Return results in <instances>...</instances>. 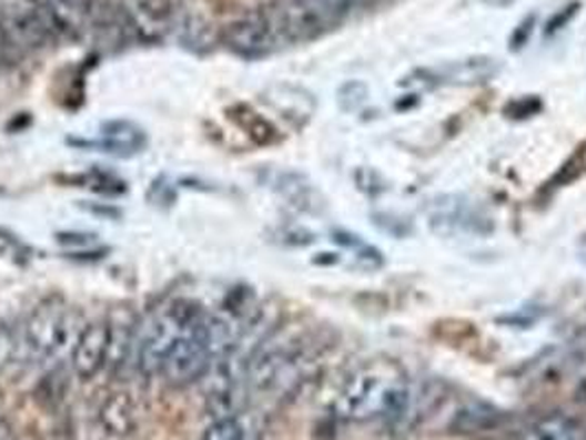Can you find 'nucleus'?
Here are the masks:
<instances>
[{
    "label": "nucleus",
    "mask_w": 586,
    "mask_h": 440,
    "mask_svg": "<svg viewBox=\"0 0 586 440\" xmlns=\"http://www.w3.org/2000/svg\"><path fill=\"white\" fill-rule=\"evenodd\" d=\"M120 9L131 31L148 42L174 33L183 16L181 0H120Z\"/></svg>",
    "instance_id": "obj_9"
},
{
    "label": "nucleus",
    "mask_w": 586,
    "mask_h": 440,
    "mask_svg": "<svg viewBox=\"0 0 586 440\" xmlns=\"http://www.w3.org/2000/svg\"><path fill=\"white\" fill-rule=\"evenodd\" d=\"M82 324L78 315L60 304H47L36 308L22 326V348L42 361H53L67 355L78 335Z\"/></svg>",
    "instance_id": "obj_6"
},
{
    "label": "nucleus",
    "mask_w": 586,
    "mask_h": 440,
    "mask_svg": "<svg viewBox=\"0 0 586 440\" xmlns=\"http://www.w3.org/2000/svg\"><path fill=\"white\" fill-rule=\"evenodd\" d=\"M265 11L283 47L311 42L351 13L342 0H276Z\"/></svg>",
    "instance_id": "obj_5"
},
{
    "label": "nucleus",
    "mask_w": 586,
    "mask_h": 440,
    "mask_svg": "<svg viewBox=\"0 0 586 440\" xmlns=\"http://www.w3.org/2000/svg\"><path fill=\"white\" fill-rule=\"evenodd\" d=\"M304 348L295 339L267 337L247 359V388L265 397H287L302 383Z\"/></svg>",
    "instance_id": "obj_4"
},
{
    "label": "nucleus",
    "mask_w": 586,
    "mask_h": 440,
    "mask_svg": "<svg viewBox=\"0 0 586 440\" xmlns=\"http://www.w3.org/2000/svg\"><path fill=\"white\" fill-rule=\"evenodd\" d=\"M205 313L190 299H174L146 317L135 330L133 361L144 377L161 375V368L179 341Z\"/></svg>",
    "instance_id": "obj_2"
},
{
    "label": "nucleus",
    "mask_w": 586,
    "mask_h": 440,
    "mask_svg": "<svg viewBox=\"0 0 586 440\" xmlns=\"http://www.w3.org/2000/svg\"><path fill=\"white\" fill-rule=\"evenodd\" d=\"M100 423L113 437H131L138 430V410L129 392H113L100 408Z\"/></svg>",
    "instance_id": "obj_14"
},
{
    "label": "nucleus",
    "mask_w": 586,
    "mask_h": 440,
    "mask_svg": "<svg viewBox=\"0 0 586 440\" xmlns=\"http://www.w3.org/2000/svg\"><path fill=\"white\" fill-rule=\"evenodd\" d=\"M203 440H263L259 426L245 415L212 421L203 432Z\"/></svg>",
    "instance_id": "obj_17"
},
{
    "label": "nucleus",
    "mask_w": 586,
    "mask_h": 440,
    "mask_svg": "<svg viewBox=\"0 0 586 440\" xmlns=\"http://www.w3.org/2000/svg\"><path fill=\"white\" fill-rule=\"evenodd\" d=\"M333 410L346 423L404 426L415 410V388L400 361L371 359L346 377Z\"/></svg>",
    "instance_id": "obj_1"
},
{
    "label": "nucleus",
    "mask_w": 586,
    "mask_h": 440,
    "mask_svg": "<svg viewBox=\"0 0 586 440\" xmlns=\"http://www.w3.org/2000/svg\"><path fill=\"white\" fill-rule=\"evenodd\" d=\"M505 421L507 415L496 406L485 401H467L452 415L447 430L452 434H485L503 428Z\"/></svg>",
    "instance_id": "obj_13"
},
{
    "label": "nucleus",
    "mask_w": 586,
    "mask_h": 440,
    "mask_svg": "<svg viewBox=\"0 0 586 440\" xmlns=\"http://www.w3.org/2000/svg\"><path fill=\"white\" fill-rule=\"evenodd\" d=\"M20 348H22V341L13 335L9 326L0 321V370L9 368L16 361Z\"/></svg>",
    "instance_id": "obj_19"
},
{
    "label": "nucleus",
    "mask_w": 586,
    "mask_h": 440,
    "mask_svg": "<svg viewBox=\"0 0 586 440\" xmlns=\"http://www.w3.org/2000/svg\"><path fill=\"white\" fill-rule=\"evenodd\" d=\"M203 317L179 337L161 368V377L174 388H183L203 379L214 361L208 346Z\"/></svg>",
    "instance_id": "obj_7"
},
{
    "label": "nucleus",
    "mask_w": 586,
    "mask_h": 440,
    "mask_svg": "<svg viewBox=\"0 0 586 440\" xmlns=\"http://www.w3.org/2000/svg\"><path fill=\"white\" fill-rule=\"evenodd\" d=\"M485 2H489V4H498V7H503V4H509L512 0H485Z\"/></svg>",
    "instance_id": "obj_24"
},
{
    "label": "nucleus",
    "mask_w": 586,
    "mask_h": 440,
    "mask_svg": "<svg viewBox=\"0 0 586 440\" xmlns=\"http://www.w3.org/2000/svg\"><path fill=\"white\" fill-rule=\"evenodd\" d=\"M368 98V91L362 82H348L340 91V104L344 111H357Z\"/></svg>",
    "instance_id": "obj_20"
},
{
    "label": "nucleus",
    "mask_w": 586,
    "mask_h": 440,
    "mask_svg": "<svg viewBox=\"0 0 586 440\" xmlns=\"http://www.w3.org/2000/svg\"><path fill=\"white\" fill-rule=\"evenodd\" d=\"M578 256H580V260L586 265V236L580 241V245H578Z\"/></svg>",
    "instance_id": "obj_23"
},
{
    "label": "nucleus",
    "mask_w": 586,
    "mask_h": 440,
    "mask_svg": "<svg viewBox=\"0 0 586 440\" xmlns=\"http://www.w3.org/2000/svg\"><path fill=\"white\" fill-rule=\"evenodd\" d=\"M521 440H586V426L567 415H545L525 426Z\"/></svg>",
    "instance_id": "obj_15"
},
{
    "label": "nucleus",
    "mask_w": 586,
    "mask_h": 440,
    "mask_svg": "<svg viewBox=\"0 0 586 440\" xmlns=\"http://www.w3.org/2000/svg\"><path fill=\"white\" fill-rule=\"evenodd\" d=\"M534 22H536V18L529 16V18H525V20L516 27V31H514V35H512V51H516V49H521V47L527 44L529 33H532V29H534Z\"/></svg>",
    "instance_id": "obj_22"
},
{
    "label": "nucleus",
    "mask_w": 586,
    "mask_h": 440,
    "mask_svg": "<svg viewBox=\"0 0 586 440\" xmlns=\"http://www.w3.org/2000/svg\"><path fill=\"white\" fill-rule=\"evenodd\" d=\"M51 42H78L111 31L124 16L104 0H29Z\"/></svg>",
    "instance_id": "obj_3"
},
{
    "label": "nucleus",
    "mask_w": 586,
    "mask_h": 440,
    "mask_svg": "<svg viewBox=\"0 0 586 440\" xmlns=\"http://www.w3.org/2000/svg\"><path fill=\"white\" fill-rule=\"evenodd\" d=\"M578 7H580L578 2L563 7V9L549 20V24H547V33H556V31H560L563 27H567V22L578 13Z\"/></svg>",
    "instance_id": "obj_21"
},
{
    "label": "nucleus",
    "mask_w": 586,
    "mask_h": 440,
    "mask_svg": "<svg viewBox=\"0 0 586 440\" xmlns=\"http://www.w3.org/2000/svg\"><path fill=\"white\" fill-rule=\"evenodd\" d=\"M223 44L234 55L245 58V60L265 58V55H270L283 47L265 9L252 11L239 20H234L223 31Z\"/></svg>",
    "instance_id": "obj_8"
},
{
    "label": "nucleus",
    "mask_w": 586,
    "mask_h": 440,
    "mask_svg": "<svg viewBox=\"0 0 586 440\" xmlns=\"http://www.w3.org/2000/svg\"><path fill=\"white\" fill-rule=\"evenodd\" d=\"M431 225L441 236L454 234H487L492 232V221L472 207L465 198H441L431 209Z\"/></svg>",
    "instance_id": "obj_11"
},
{
    "label": "nucleus",
    "mask_w": 586,
    "mask_h": 440,
    "mask_svg": "<svg viewBox=\"0 0 586 440\" xmlns=\"http://www.w3.org/2000/svg\"><path fill=\"white\" fill-rule=\"evenodd\" d=\"M234 113H236V115H232V117L239 122V126H241V129H243V131H245L256 144L267 146V144H274V142L279 140L276 129H274L263 115L254 113L250 106H236Z\"/></svg>",
    "instance_id": "obj_18"
},
{
    "label": "nucleus",
    "mask_w": 586,
    "mask_h": 440,
    "mask_svg": "<svg viewBox=\"0 0 586 440\" xmlns=\"http://www.w3.org/2000/svg\"><path fill=\"white\" fill-rule=\"evenodd\" d=\"M102 140L104 146L118 154H135L146 146V133L138 124L127 120L107 122L102 126Z\"/></svg>",
    "instance_id": "obj_16"
},
{
    "label": "nucleus",
    "mask_w": 586,
    "mask_h": 440,
    "mask_svg": "<svg viewBox=\"0 0 586 440\" xmlns=\"http://www.w3.org/2000/svg\"><path fill=\"white\" fill-rule=\"evenodd\" d=\"M498 73V64L492 58H467L461 62H449L440 69L426 73L431 84H452V86H474L489 82Z\"/></svg>",
    "instance_id": "obj_12"
},
{
    "label": "nucleus",
    "mask_w": 586,
    "mask_h": 440,
    "mask_svg": "<svg viewBox=\"0 0 586 440\" xmlns=\"http://www.w3.org/2000/svg\"><path fill=\"white\" fill-rule=\"evenodd\" d=\"M111 355V324L91 321L84 324L73 348H71V368L82 381L95 379L107 366Z\"/></svg>",
    "instance_id": "obj_10"
}]
</instances>
